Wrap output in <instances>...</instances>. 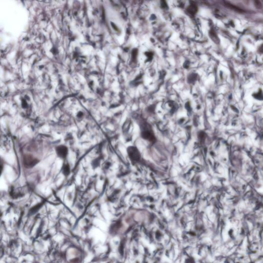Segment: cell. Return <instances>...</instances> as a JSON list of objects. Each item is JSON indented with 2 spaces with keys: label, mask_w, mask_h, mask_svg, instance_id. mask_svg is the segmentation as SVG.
<instances>
[{
  "label": "cell",
  "mask_w": 263,
  "mask_h": 263,
  "mask_svg": "<svg viewBox=\"0 0 263 263\" xmlns=\"http://www.w3.org/2000/svg\"><path fill=\"white\" fill-rule=\"evenodd\" d=\"M209 35H210L211 39L213 40V42H214L216 44H219V38H218L217 34H216V33L214 31L211 30L209 32Z\"/></svg>",
  "instance_id": "5b68a950"
},
{
  "label": "cell",
  "mask_w": 263,
  "mask_h": 263,
  "mask_svg": "<svg viewBox=\"0 0 263 263\" xmlns=\"http://www.w3.org/2000/svg\"><path fill=\"white\" fill-rule=\"evenodd\" d=\"M188 11L191 13H195L197 11V7L194 5H191L188 8Z\"/></svg>",
  "instance_id": "8992f818"
},
{
  "label": "cell",
  "mask_w": 263,
  "mask_h": 263,
  "mask_svg": "<svg viewBox=\"0 0 263 263\" xmlns=\"http://www.w3.org/2000/svg\"><path fill=\"white\" fill-rule=\"evenodd\" d=\"M127 152L130 160L132 162H137L140 159V154L138 150L135 146H129L127 149Z\"/></svg>",
  "instance_id": "6da1fadb"
},
{
  "label": "cell",
  "mask_w": 263,
  "mask_h": 263,
  "mask_svg": "<svg viewBox=\"0 0 263 263\" xmlns=\"http://www.w3.org/2000/svg\"><path fill=\"white\" fill-rule=\"evenodd\" d=\"M224 5H225L226 7L231 9H232L235 11H237L238 12H240V13H242L243 12H244V10L240 9V8L236 6H234L233 5H232V4L231 3H229L227 2H224Z\"/></svg>",
  "instance_id": "3957f363"
},
{
  "label": "cell",
  "mask_w": 263,
  "mask_h": 263,
  "mask_svg": "<svg viewBox=\"0 0 263 263\" xmlns=\"http://www.w3.org/2000/svg\"><path fill=\"white\" fill-rule=\"evenodd\" d=\"M62 172L63 174L66 176L69 175L70 172V168L69 164L68 163H65L62 168Z\"/></svg>",
  "instance_id": "277c9868"
},
{
  "label": "cell",
  "mask_w": 263,
  "mask_h": 263,
  "mask_svg": "<svg viewBox=\"0 0 263 263\" xmlns=\"http://www.w3.org/2000/svg\"><path fill=\"white\" fill-rule=\"evenodd\" d=\"M254 6L257 9H262V4L260 1H255Z\"/></svg>",
  "instance_id": "52a82bcc"
},
{
  "label": "cell",
  "mask_w": 263,
  "mask_h": 263,
  "mask_svg": "<svg viewBox=\"0 0 263 263\" xmlns=\"http://www.w3.org/2000/svg\"><path fill=\"white\" fill-rule=\"evenodd\" d=\"M56 153L59 157L64 159L68 154V148L65 146H59L56 147Z\"/></svg>",
  "instance_id": "7a4b0ae2"
}]
</instances>
